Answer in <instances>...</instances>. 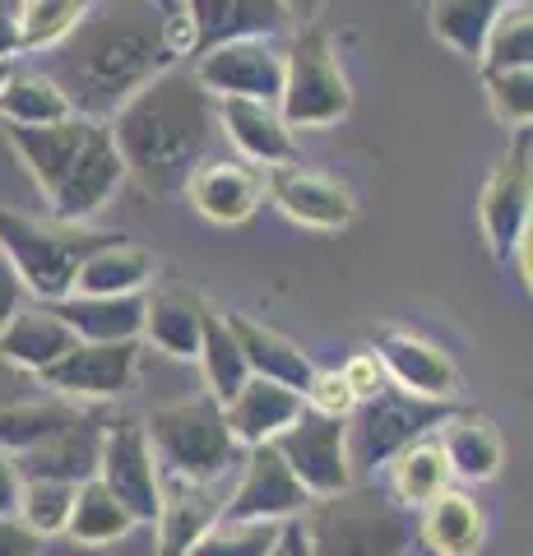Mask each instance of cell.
Returning a JSON list of instances; mask_svg holds the SVG:
<instances>
[{
	"instance_id": "1",
	"label": "cell",
	"mask_w": 533,
	"mask_h": 556,
	"mask_svg": "<svg viewBox=\"0 0 533 556\" xmlns=\"http://www.w3.org/2000/svg\"><path fill=\"white\" fill-rule=\"evenodd\" d=\"M181 56H191L181 0H93L65 42L47 51L42 75L75 116L107 126L144 84L181 65Z\"/></svg>"
},
{
	"instance_id": "2",
	"label": "cell",
	"mask_w": 533,
	"mask_h": 556,
	"mask_svg": "<svg viewBox=\"0 0 533 556\" xmlns=\"http://www.w3.org/2000/svg\"><path fill=\"white\" fill-rule=\"evenodd\" d=\"M107 135L126 177L140 181L149 195H177L214 139V98L200 89L191 70L172 65L107 121Z\"/></svg>"
},
{
	"instance_id": "3",
	"label": "cell",
	"mask_w": 533,
	"mask_h": 556,
	"mask_svg": "<svg viewBox=\"0 0 533 556\" xmlns=\"http://www.w3.org/2000/svg\"><path fill=\"white\" fill-rule=\"evenodd\" d=\"M144 437L153 450V464H158V478H172V482L214 486L242 455V445L232 441L228 422H223V404L210 394L153 408V417L144 422Z\"/></svg>"
},
{
	"instance_id": "4",
	"label": "cell",
	"mask_w": 533,
	"mask_h": 556,
	"mask_svg": "<svg viewBox=\"0 0 533 556\" xmlns=\"http://www.w3.org/2000/svg\"><path fill=\"white\" fill-rule=\"evenodd\" d=\"M112 232H89L71 228V223H42L28 218L20 208L0 204V251H5L10 269L20 274L24 292H33L42 306L71 298L75 269L89 260L98 247H107Z\"/></svg>"
},
{
	"instance_id": "5",
	"label": "cell",
	"mask_w": 533,
	"mask_h": 556,
	"mask_svg": "<svg viewBox=\"0 0 533 556\" xmlns=\"http://www.w3.org/2000/svg\"><path fill=\"white\" fill-rule=\"evenodd\" d=\"M450 404H427L404 390H381L363 399L348 417H343V445H348V473L371 478L381 464H390L399 450L422 441L432 427L450 422Z\"/></svg>"
},
{
	"instance_id": "6",
	"label": "cell",
	"mask_w": 533,
	"mask_h": 556,
	"mask_svg": "<svg viewBox=\"0 0 533 556\" xmlns=\"http://www.w3.org/2000/svg\"><path fill=\"white\" fill-rule=\"evenodd\" d=\"M353 108L348 79L334 61L330 33L320 24L302 28L283 56V93H279V116L288 130H316L334 126Z\"/></svg>"
},
{
	"instance_id": "7",
	"label": "cell",
	"mask_w": 533,
	"mask_h": 556,
	"mask_svg": "<svg viewBox=\"0 0 533 556\" xmlns=\"http://www.w3.org/2000/svg\"><path fill=\"white\" fill-rule=\"evenodd\" d=\"M312 556H404L408 519L376 501H357L339 492L320 501V510L306 515Z\"/></svg>"
},
{
	"instance_id": "8",
	"label": "cell",
	"mask_w": 533,
	"mask_h": 556,
	"mask_svg": "<svg viewBox=\"0 0 533 556\" xmlns=\"http://www.w3.org/2000/svg\"><path fill=\"white\" fill-rule=\"evenodd\" d=\"M98 482L112 492V501L130 515V525H153L163 506V478L153 464V450L140 422H122L102 427V450H98Z\"/></svg>"
},
{
	"instance_id": "9",
	"label": "cell",
	"mask_w": 533,
	"mask_h": 556,
	"mask_svg": "<svg viewBox=\"0 0 533 556\" xmlns=\"http://www.w3.org/2000/svg\"><path fill=\"white\" fill-rule=\"evenodd\" d=\"M274 450L283 455V464L292 468V478L302 482L306 496L316 501H330L339 492L353 486L348 473V445H343V417H320L312 408L297 413L279 441H269Z\"/></svg>"
},
{
	"instance_id": "10",
	"label": "cell",
	"mask_w": 533,
	"mask_h": 556,
	"mask_svg": "<svg viewBox=\"0 0 533 556\" xmlns=\"http://www.w3.org/2000/svg\"><path fill=\"white\" fill-rule=\"evenodd\" d=\"M195 84L210 98H246V102H274L283 93V51H274L261 38L223 42L195 56Z\"/></svg>"
},
{
	"instance_id": "11",
	"label": "cell",
	"mask_w": 533,
	"mask_h": 556,
	"mask_svg": "<svg viewBox=\"0 0 533 556\" xmlns=\"http://www.w3.org/2000/svg\"><path fill=\"white\" fill-rule=\"evenodd\" d=\"M533 200V135L529 126L510 135L506 159L483 186V232L492 241L496 260H510L515 241L529 232V204Z\"/></svg>"
},
{
	"instance_id": "12",
	"label": "cell",
	"mask_w": 533,
	"mask_h": 556,
	"mask_svg": "<svg viewBox=\"0 0 533 556\" xmlns=\"http://www.w3.org/2000/svg\"><path fill=\"white\" fill-rule=\"evenodd\" d=\"M122 181H126V167H122V159H116L112 135H107V126H98V121H93V130L79 144L71 172H65L61 186L47 195L51 223H71V228H84V223H89L98 208L112 200V190L122 186Z\"/></svg>"
},
{
	"instance_id": "13",
	"label": "cell",
	"mask_w": 533,
	"mask_h": 556,
	"mask_svg": "<svg viewBox=\"0 0 533 556\" xmlns=\"http://www.w3.org/2000/svg\"><path fill=\"white\" fill-rule=\"evenodd\" d=\"M312 496L302 492V482L292 478V468L283 464V455L274 445H251L246 450V464H242V478H237L232 496L223 501V515L218 519H292V515H306Z\"/></svg>"
},
{
	"instance_id": "14",
	"label": "cell",
	"mask_w": 533,
	"mask_h": 556,
	"mask_svg": "<svg viewBox=\"0 0 533 556\" xmlns=\"http://www.w3.org/2000/svg\"><path fill=\"white\" fill-rule=\"evenodd\" d=\"M181 14L191 24V56L246 38L269 42L292 24L283 0H181Z\"/></svg>"
},
{
	"instance_id": "15",
	"label": "cell",
	"mask_w": 533,
	"mask_h": 556,
	"mask_svg": "<svg viewBox=\"0 0 533 556\" xmlns=\"http://www.w3.org/2000/svg\"><path fill=\"white\" fill-rule=\"evenodd\" d=\"M140 367V343H75L42 380L65 399H116L130 390Z\"/></svg>"
},
{
	"instance_id": "16",
	"label": "cell",
	"mask_w": 533,
	"mask_h": 556,
	"mask_svg": "<svg viewBox=\"0 0 533 556\" xmlns=\"http://www.w3.org/2000/svg\"><path fill=\"white\" fill-rule=\"evenodd\" d=\"M376 362L381 371L413 399H427V404H445V399L459 394V371L455 362L441 353L436 343H427L418 334H404V329H385L376 339Z\"/></svg>"
},
{
	"instance_id": "17",
	"label": "cell",
	"mask_w": 533,
	"mask_h": 556,
	"mask_svg": "<svg viewBox=\"0 0 533 556\" xmlns=\"http://www.w3.org/2000/svg\"><path fill=\"white\" fill-rule=\"evenodd\" d=\"M265 190H269L274 204H279L292 223H302V228L339 232V228H348L353 214H357L353 195L339 181L316 177V172H302V167H292V163L269 167Z\"/></svg>"
},
{
	"instance_id": "18",
	"label": "cell",
	"mask_w": 533,
	"mask_h": 556,
	"mask_svg": "<svg viewBox=\"0 0 533 556\" xmlns=\"http://www.w3.org/2000/svg\"><path fill=\"white\" fill-rule=\"evenodd\" d=\"M297 413H302V394L297 390H283V386H274V380L251 376L246 386L223 404V422H228L237 445L251 450V445L279 441L283 431L297 422Z\"/></svg>"
},
{
	"instance_id": "19",
	"label": "cell",
	"mask_w": 533,
	"mask_h": 556,
	"mask_svg": "<svg viewBox=\"0 0 533 556\" xmlns=\"http://www.w3.org/2000/svg\"><path fill=\"white\" fill-rule=\"evenodd\" d=\"M144 306L149 298H61L47 302V311L56 316L79 343H140L144 334Z\"/></svg>"
},
{
	"instance_id": "20",
	"label": "cell",
	"mask_w": 533,
	"mask_h": 556,
	"mask_svg": "<svg viewBox=\"0 0 533 556\" xmlns=\"http://www.w3.org/2000/svg\"><path fill=\"white\" fill-rule=\"evenodd\" d=\"M214 121H223V130L242 159L261 163V167H283L297 159V144H292V130L283 126V116L274 102H246V98H218Z\"/></svg>"
},
{
	"instance_id": "21",
	"label": "cell",
	"mask_w": 533,
	"mask_h": 556,
	"mask_svg": "<svg viewBox=\"0 0 533 556\" xmlns=\"http://www.w3.org/2000/svg\"><path fill=\"white\" fill-rule=\"evenodd\" d=\"M98 450H102V427L93 417H79L71 431L51 437L47 445L28 450V455L14 459V473L20 482H89L98 478Z\"/></svg>"
},
{
	"instance_id": "22",
	"label": "cell",
	"mask_w": 533,
	"mask_h": 556,
	"mask_svg": "<svg viewBox=\"0 0 533 556\" xmlns=\"http://www.w3.org/2000/svg\"><path fill=\"white\" fill-rule=\"evenodd\" d=\"M89 130H93V121L65 116V121H56V126H5V139H10V149L24 159L28 177L38 181L42 195H51L65 172H71L75 153H79L84 139H89Z\"/></svg>"
},
{
	"instance_id": "23",
	"label": "cell",
	"mask_w": 533,
	"mask_h": 556,
	"mask_svg": "<svg viewBox=\"0 0 533 556\" xmlns=\"http://www.w3.org/2000/svg\"><path fill=\"white\" fill-rule=\"evenodd\" d=\"M186 195L210 223H246L265 195V177L246 163H200L186 181Z\"/></svg>"
},
{
	"instance_id": "24",
	"label": "cell",
	"mask_w": 533,
	"mask_h": 556,
	"mask_svg": "<svg viewBox=\"0 0 533 556\" xmlns=\"http://www.w3.org/2000/svg\"><path fill=\"white\" fill-rule=\"evenodd\" d=\"M223 496L200 482H172L163 478V506H158V556H191V547L218 525Z\"/></svg>"
},
{
	"instance_id": "25",
	"label": "cell",
	"mask_w": 533,
	"mask_h": 556,
	"mask_svg": "<svg viewBox=\"0 0 533 556\" xmlns=\"http://www.w3.org/2000/svg\"><path fill=\"white\" fill-rule=\"evenodd\" d=\"M223 320H228L237 348H242L251 376H261V380H274V386H283V390L306 394L316 367H312V357H306L297 343L283 339V334H274L269 325H255L251 316H223Z\"/></svg>"
},
{
	"instance_id": "26",
	"label": "cell",
	"mask_w": 533,
	"mask_h": 556,
	"mask_svg": "<svg viewBox=\"0 0 533 556\" xmlns=\"http://www.w3.org/2000/svg\"><path fill=\"white\" fill-rule=\"evenodd\" d=\"M153 278V255L130 247L126 237H112L107 247H98L84 265L75 269V298H135Z\"/></svg>"
},
{
	"instance_id": "27",
	"label": "cell",
	"mask_w": 533,
	"mask_h": 556,
	"mask_svg": "<svg viewBox=\"0 0 533 556\" xmlns=\"http://www.w3.org/2000/svg\"><path fill=\"white\" fill-rule=\"evenodd\" d=\"M79 339L65 329L51 311L38 302V306H20L14 311V320L0 329V353H5V362H14V367H24V371H47V367H56V362L71 353Z\"/></svg>"
},
{
	"instance_id": "28",
	"label": "cell",
	"mask_w": 533,
	"mask_h": 556,
	"mask_svg": "<svg viewBox=\"0 0 533 556\" xmlns=\"http://www.w3.org/2000/svg\"><path fill=\"white\" fill-rule=\"evenodd\" d=\"M441 455L450 464V473L464 478V482H492L502 473V459H506V445H502V431L496 422L478 413H464V417H450L441 422Z\"/></svg>"
},
{
	"instance_id": "29",
	"label": "cell",
	"mask_w": 533,
	"mask_h": 556,
	"mask_svg": "<svg viewBox=\"0 0 533 556\" xmlns=\"http://www.w3.org/2000/svg\"><path fill=\"white\" fill-rule=\"evenodd\" d=\"M200 298H186V292H158L144 306V334L153 348H163L167 357L191 362L200 357Z\"/></svg>"
},
{
	"instance_id": "30",
	"label": "cell",
	"mask_w": 533,
	"mask_h": 556,
	"mask_svg": "<svg viewBox=\"0 0 533 556\" xmlns=\"http://www.w3.org/2000/svg\"><path fill=\"white\" fill-rule=\"evenodd\" d=\"M422 543L436 556H473L483 543V515L464 492H441L422 506Z\"/></svg>"
},
{
	"instance_id": "31",
	"label": "cell",
	"mask_w": 533,
	"mask_h": 556,
	"mask_svg": "<svg viewBox=\"0 0 533 556\" xmlns=\"http://www.w3.org/2000/svg\"><path fill=\"white\" fill-rule=\"evenodd\" d=\"M195 362L204 371V386H210V399H218V404H228V399L251 380L246 357H242V348H237L228 320L210 306L200 311V357Z\"/></svg>"
},
{
	"instance_id": "32",
	"label": "cell",
	"mask_w": 533,
	"mask_h": 556,
	"mask_svg": "<svg viewBox=\"0 0 533 556\" xmlns=\"http://www.w3.org/2000/svg\"><path fill=\"white\" fill-rule=\"evenodd\" d=\"M390 486L399 496V506H427L441 492H450V464H445L436 441H413L408 450L390 459Z\"/></svg>"
},
{
	"instance_id": "33",
	"label": "cell",
	"mask_w": 533,
	"mask_h": 556,
	"mask_svg": "<svg viewBox=\"0 0 533 556\" xmlns=\"http://www.w3.org/2000/svg\"><path fill=\"white\" fill-rule=\"evenodd\" d=\"M0 116H5V126H56L75 112L42 70H14L0 89Z\"/></svg>"
},
{
	"instance_id": "34",
	"label": "cell",
	"mask_w": 533,
	"mask_h": 556,
	"mask_svg": "<svg viewBox=\"0 0 533 556\" xmlns=\"http://www.w3.org/2000/svg\"><path fill=\"white\" fill-rule=\"evenodd\" d=\"M79 408L71 404H14V408H0V455L20 459L28 450L47 445L51 437L71 431L79 422Z\"/></svg>"
},
{
	"instance_id": "35",
	"label": "cell",
	"mask_w": 533,
	"mask_h": 556,
	"mask_svg": "<svg viewBox=\"0 0 533 556\" xmlns=\"http://www.w3.org/2000/svg\"><path fill=\"white\" fill-rule=\"evenodd\" d=\"M496 14L502 10H496L492 0H432V5H427V20H432L436 38L473 61L483 56V42L496 24Z\"/></svg>"
},
{
	"instance_id": "36",
	"label": "cell",
	"mask_w": 533,
	"mask_h": 556,
	"mask_svg": "<svg viewBox=\"0 0 533 556\" xmlns=\"http://www.w3.org/2000/svg\"><path fill=\"white\" fill-rule=\"evenodd\" d=\"M126 529H135L130 515L116 506L112 492L98 478L75 486V506H71V519H65V533H71L75 543H89V547L116 543V538H126Z\"/></svg>"
},
{
	"instance_id": "37",
	"label": "cell",
	"mask_w": 533,
	"mask_h": 556,
	"mask_svg": "<svg viewBox=\"0 0 533 556\" xmlns=\"http://www.w3.org/2000/svg\"><path fill=\"white\" fill-rule=\"evenodd\" d=\"M483 75L487 70H533V14L529 0H515L496 14V24L483 42Z\"/></svg>"
},
{
	"instance_id": "38",
	"label": "cell",
	"mask_w": 533,
	"mask_h": 556,
	"mask_svg": "<svg viewBox=\"0 0 533 556\" xmlns=\"http://www.w3.org/2000/svg\"><path fill=\"white\" fill-rule=\"evenodd\" d=\"M93 0H20V51H51L65 42Z\"/></svg>"
},
{
	"instance_id": "39",
	"label": "cell",
	"mask_w": 533,
	"mask_h": 556,
	"mask_svg": "<svg viewBox=\"0 0 533 556\" xmlns=\"http://www.w3.org/2000/svg\"><path fill=\"white\" fill-rule=\"evenodd\" d=\"M279 525L269 519H218V525L191 547V556H269Z\"/></svg>"
},
{
	"instance_id": "40",
	"label": "cell",
	"mask_w": 533,
	"mask_h": 556,
	"mask_svg": "<svg viewBox=\"0 0 533 556\" xmlns=\"http://www.w3.org/2000/svg\"><path fill=\"white\" fill-rule=\"evenodd\" d=\"M71 506H75V486L71 482H24L14 519H20L24 529H33L38 538H51V533H65Z\"/></svg>"
},
{
	"instance_id": "41",
	"label": "cell",
	"mask_w": 533,
	"mask_h": 556,
	"mask_svg": "<svg viewBox=\"0 0 533 556\" xmlns=\"http://www.w3.org/2000/svg\"><path fill=\"white\" fill-rule=\"evenodd\" d=\"M483 89L492 112L506 121L510 130H524L533 121V70H487Z\"/></svg>"
},
{
	"instance_id": "42",
	"label": "cell",
	"mask_w": 533,
	"mask_h": 556,
	"mask_svg": "<svg viewBox=\"0 0 533 556\" xmlns=\"http://www.w3.org/2000/svg\"><path fill=\"white\" fill-rule=\"evenodd\" d=\"M302 408H312L320 417H348L357 408V399H353L348 380H343L339 371H316L312 386H306V394H302Z\"/></svg>"
},
{
	"instance_id": "43",
	"label": "cell",
	"mask_w": 533,
	"mask_h": 556,
	"mask_svg": "<svg viewBox=\"0 0 533 556\" xmlns=\"http://www.w3.org/2000/svg\"><path fill=\"white\" fill-rule=\"evenodd\" d=\"M339 376L348 380V390H353L357 404L385 390V371H381V362H376V357H353V362H348V367H343Z\"/></svg>"
},
{
	"instance_id": "44",
	"label": "cell",
	"mask_w": 533,
	"mask_h": 556,
	"mask_svg": "<svg viewBox=\"0 0 533 556\" xmlns=\"http://www.w3.org/2000/svg\"><path fill=\"white\" fill-rule=\"evenodd\" d=\"M0 556H42V538L10 515L0 519Z\"/></svg>"
},
{
	"instance_id": "45",
	"label": "cell",
	"mask_w": 533,
	"mask_h": 556,
	"mask_svg": "<svg viewBox=\"0 0 533 556\" xmlns=\"http://www.w3.org/2000/svg\"><path fill=\"white\" fill-rule=\"evenodd\" d=\"M20 306H24V283H20V274L10 269L5 251H0V329L14 320V311H20Z\"/></svg>"
},
{
	"instance_id": "46",
	"label": "cell",
	"mask_w": 533,
	"mask_h": 556,
	"mask_svg": "<svg viewBox=\"0 0 533 556\" xmlns=\"http://www.w3.org/2000/svg\"><path fill=\"white\" fill-rule=\"evenodd\" d=\"M0 56H20V0H0Z\"/></svg>"
},
{
	"instance_id": "47",
	"label": "cell",
	"mask_w": 533,
	"mask_h": 556,
	"mask_svg": "<svg viewBox=\"0 0 533 556\" xmlns=\"http://www.w3.org/2000/svg\"><path fill=\"white\" fill-rule=\"evenodd\" d=\"M20 473H14V459L0 455V519H10L14 510H20Z\"/></svg>"
},
{
	"instance_id": "48",
	"label": "cell",
	"mask_w": 533,
	"mask_h": 556,
	"mask_svg": "<svg viewBox=\"0 0 533 556\" xmlns=\"http://www.w3.org/2000/svg\"><path fill=\"white\" fill-rule=\"evenodd\" d=\"M283 5H288V14H292V20H312L320 0H283Z\"/></svg>"
},
{
	"instance_id": "49",
	"label": "cell",
	"mask_w": 533,
	"mask_h": 556,
	"mask_svg": "<svg viewBox=\"0 0 533 556\" xmlns=\"http://www.w3.org/2000/svg\"><path fill=\"white\" fill-rule=\"evenodd\" d=\"M14 75V61L10 56H0V89H5V79Z\"/></svg>"
},
{
	"instance_id": "50",
	"label": "cell",
	"mask_w": 533,
	"mask_h": 556,
	"mask_svg": "<svg viewBox=\"0 0 533 556\" xmlns=\"http://www.w3.org/2000/svg\"><path fill=\"white\" fill-rule=\"evenodd\" d=\"M492 5H496V10H506V5H515V0H492Z\"/></svg>"
},
{
	"instance_id": "51",
	"label": "cell",
	"mask_w": 533,
	"mask_h": 556,
	"mask_svg": "<svg viewBox=\"0 0 533 556\" xmlns=\"http://www.w3.org/2000/svg\"><path fill=\"white\" fill-rule=\"evenodd\" d=\"M422 5H432V0H422Z\"/></svg>"
}]
</instances>
